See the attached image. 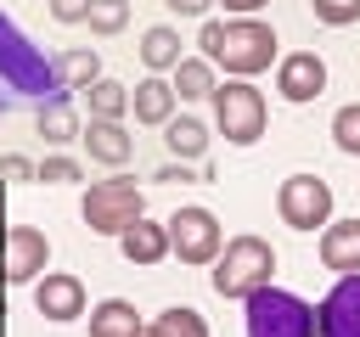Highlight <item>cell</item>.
Returning <instances> with one entry per match:
<instances>
[{"mask_svg": "<svg viewBox=\"0 0 360 337\" xmlns=\"http://www.w3.org/2000/svg\"><path fill=\"white\" fill-rule=\"evenodd\" d=\"M90 34H124L129 28V0H90Z\"/></svg>", "mask_w": 360, "mask_h": 337, "instance_id": "obj_25", "label": "cell"}, {"mask_svg": "<svg viewBox=\"0 0 360 337\" xmlns=\"http://www.w3.org/2000/svg\"><path fill=\"white\" fill-rule=\"evenodd\" d=\"M169 84H174L180 101H202V95H214V62L208 56H180L174 73H169Z\"/></svg>", "mask_w": 360, "mask_h": 337, "instance_id": "obj_20", "label": "cell"}, {"mask_svg": "<svg viewBox=\"0 0 360 337\" xmlns=\"http://www.w3.org/2000/svg\"><path fill=\"white\" fill-rule=\"evenodd\" d=\"M51 67H56V84H62L68 95L84 90L90 79H101V56H96V51H56Z\"/></svg>", "mask_w": 360, "mask_h": 337, "instance_id": "obj_22", "label": "cell"}, {"mask_svg": "<svg viewBox=\"0 0 360 337\" xmlns=\"http://www.w3.org/2000/svg\"><path fill=\"white\" fill-rule=\"evenodd\" d=\"M219 6H225V17H259L270 0H219Z\"/></svg>", "mask_w": 360, "mask_h": 337, "instance_id": "obj_32", "label": "cell"}, {"mask_svg": "<svg viewBox=\"0 0 360 337\" xmlns=\"http://www.w3.org/2000/svg\"><path fill=\"white\" fill-rule=\"evenodd\" d=\"M118 253L129 258V264H163L169 258V225H158V219H135V225H124L118 230Z\"/></svg>", "mask_w": 360, "mask_h": 337, "instance_id": "obj_15", "label": "cell"}, {"mask_svg": "<svg viewBox=\"0 0 360 337\" xmlns=\"http://www.w3.org/2000/svg\"><path fill=\"white\" fill-rule=\"evenodd\" d=\"M6 107H11V101H6V95H0V118H6Z\"/></svg>", "mask_w": 360, "mask_h": 337, "instance_id": "obj_34", "label": "cell"}, {"mask_svg": "<svg viewBox=\"0 0 360 337\" xmlns=\"http://www.w3.org/2000/svg\"><path fill=\"white\" fill-rule=\"evenodd\" d=\"M332 140H338V152L360 157V101H349V107L332 112Z\"/></svg>", "mask_w": 360, "mask_h": 337, "instance_id": "obj_26", "label": "cell"}, {"mask_svg": "<svg viewBox=\"0 0 360 337\" xmlns=\"http://www.w3.org/2000/svg\"><path fill=\"white\" fill-rule=\"evenodd\" d=\"M321 264L338 275H360V219H326L321 225Z\"/></svg>", "mask_w": 360, "mask_h": 337, "instance_id": "obj_13", "label": "cell"}, {"mask_svg": "<svg viewBox=\"0 0 360 337\" xmlns=\"http://www.w3.org/2000/svg\"><path fill=\"white\" fill-rule=\"evenodd\" d=\"M169 253L180 258V264H214V253L225 247V230H219V219L208 213V208H174L169 219Z\"/></svg>", "mask_w": 360, "mask_h": 337, "instance_id": "obj_8", "label": "cell"}, {"mask_svg": "<svg viewBox=\"0 0 360 337\" xmlns=\"http://www.w3.org/2000/svg\"><path fill=\"white\" fill-rule=\"evenodd\" d=\"M276 275V247L264 242V236H231L219 253H214V292L219 298H248V292H259L264 281Z\"/></svg>", "mask_w": 360, "mask_h": 337, "instance_id": "obj_4", "label": "cell"}, {"mask_svg": "<svg viewBox=\"0 0 360 337\" xmlns=\"http://www.w3.org/2000/svg\"><path fill=\"white\" fill-rule=\"evenodd\" d=\"M45 264H51V242H45V230H34V225H11V230H6V286H28V281H39Z\"/></svg>", "mask_w": 360, "mask_h": 337, "instance_id": "obj_9", "label": "cell"}, {"mask_svg": "<svg viewBox=\"0 0 360 337\" xmlns=\"http://www.w3.org/2000/svg\"><path fill=\"white\" fill-rule=\"evenodd\" d=\"M214 124L231 146H253L270 124V107H264V90H253V79H225L214 84Z\"/></svg>", "mask_w": 360, "mask_h": 337, "instance_id": "obj_5", "label": "cell"}, {"mask_svg": "<svg viewBox=\"0 0 360 337\" xmlns=\"http://www.w3.org/2000/svg\"><path fill=\"white\" fill-rule=\"evenodd\" d=\"M141 315H135V303L129 298H101L96 309H90V337H141Z\"/></svg>", "mask_w": 360, "mask_h": 337, "instance_id": "obj_18", "label": "cell"}, {"mask_svg": "<svg viewBox=\"0 0 360 337\" xmlns=\"http://www.w3.org/2000/svg\"><path fill=\"white\" fill-rule=\"evenodd\" d=\"M158 180H169V185H180V180H191V168H186V163H163V168H158Z\"/></svg>", "mask_w": 360, "mask_h": 337, "instance_id": "obj_33", "label": "cell"}, {"mask_svg": "<svg viewBox=\"0 0 360 337\" xmlns=\"http://www.w3.org/2000/svg\"><path fill=\"white\" fill-rule=\"evenodd\" d=\"M163 140H169V152H174L180 163H202V152H208V124H202V118H169V124H163Z\"/></svg>", "mask_w": 360, "mask_h": 337, "instance_id": "obj_21", "label": "cell"}, {"mask_svg": "<svg viewBox=\"0 0 360 337\" xmlns=\"http://www.w3.org/2000/svg\"><path fill=\"white\" fill-rule=\"evenodd\" d=\"M197 45H202V56L214 62V67H225L231 79H253V73H264L270 62H276V28L270 22H259V17H208L202 22V34H197Z\"/></svg>", "mask_w": 360, "mask_h": 337, "instance_id": "obj_1", "label": "cell"}, {"mask_svg": "<svg viewBox=\"0 0 360 337\" xmlns=\"http://www.w3.org/2000/svg\"><path fill=\"white\" fill-rule=\"evenodd\" d=\"M79 146H84L96 163H107V168L129 163V152H135V140H129L124 118H90V124H84V135H79Z\"/></svg>", "mask_w": 360, "mask_h": 337, "instance_id": "obj_14", "label": "cell"}, {"mask_svg": "<svg viewBox=\"0 0 360 337\" xmlns=\"http://www.w3.org/2000/svg\"><path fill=\"white\" fill-rule=\"evenodd\" d=\"M276 213L292 230H321L332 219V185L321 174H287L276 185Z\"/></svg>", "mask_w": 360, "mask_h": 337, "instance_id": "obj_7", "label": "cell"}, {"mask_svg": "<svg viewBox=\"0 0 360 337\" xmlns=\"http://www.w3.org/2000/svg\"><path fill=\"white\" fill-rule=\"evenodd\" d=\"M34 309H39L45 320H56V326L79 320V315H84V281H79V275H62V270H45V275L34 281Z\"/></svg>", "mask_w": 360, "mask_h": 337, "instance_id": "obj_11", "label": "cell"}, {"mask_svg": "<svg viewBox=\"0 0 360 337\" xmlns=\"http://www.w3.org/2000/svg\"><path fill=\"white\" fill-rule=\"evenodd\" d=\"M321 337H360V275H338V286L315 303Z\"/></svg>", "mask_w": 360, "mask_h": 337, "instance_id": "obj_12", "label": "cell"}, {"mask_svg": "<svg viewBox=\"0 0 360 337\" xmlns=\"http://www.w3.org/2000/svg\"><path fill=\"white\" fill-rule=\"evenodd\" d=\"M242 320H248V337H321V320H315V303H304L298 292L264 281L259 292L242 298Z\"/></svg>", "mask_w": 360, "mask_h": 337, "instance_id": "obj_3", "label": "cell"}, {"mask_svg": "<svg viewBox=\"0 0 360 337\" xmlns=\"http://www.w3.org/2000/svg\"><path fill=\"white\" fill-rule=\"evenodd\" d=\"M315 6V17L326 22V28H349V22H360V0H309Z\"/></svg>", "mask_w": 360, "mask_h": 337, "instance_id": "obj_28", "label": "cell"}, {"mask_svg": "<svg viewBox=\"0 0 360 337\" xmlns=\"http://www.w3.org/2000/svg\"><path fill=\"white\" fill-rule=\"evenodd\" d=\"M141 62H146V73H174V62H180V34H174L169 22H152V28L141 34Z\"/></svg>", "mask_w": 360, "mask_h": 337, "instance_id": "obj_19", "label": "cell"}, {"mask_svg": "<svg viewBox=\"0 0 360 337\" xmlns=\"http://www.w3.org/2000/svg\"><path fill=\"white\" fill-rule=\"evenodd\" d=\"M51 17L56 22H84L90 17V0H51Z\"/></svg>", "mask_w": 360, "mask_h": 337, "instance_id": "obj_30", "label": "cell"}, {"mask_svg": "<svg viewBox=\"0 0 360 337\" xmlns=\"http://www.w3.org/2000/svg\"><path fill=\"white\" fill-rule=\"evenodd\" d=\"M174 101H180V95H174V84H169L163 73H146V79L129 90V112H135V124H158V129H163V124L174 118Z\"/></svg>", "mask_w": 360, "mask_h": 337, "instance_id": "obj_16", "label": "cell"}, {"mask_svg": "<svg viewBox=\"0 0 360 337\" xmlns=\"http://www.w3.org/2000/svg\"><path fill=\"white\" fill-rule=\"evenodd\" d=\"M163 6H169L174 17H208V6H214V0H163Z\"/></svg>", "mask_w": 360, "mask_h": 337, "instance_id": "obj_31", "label": "cell"}, {"mask_svg": "<svg viewBox=\"0 0 360 337\" xmlns=\"http://www.w3.org/2000/svg\"><path fill=\"white\" fill-rule=\"evenodd\" d=\"M39 180H45V185H73V180H84V168H79V157L51 152V157L39 163Z\"/></svg>", "mask_w": 360, "mask_h": 337, "instance_id": "obj_27", "label": "cell"}, {"mask_svg": "<svg viewBox=\"0 0 360 337\" xmlns=\"http://www.w3.org/2000/svg\"><path fill=\"white\" fill-rule=\"evenodd\" d=\"M79 213H84V225H90L96 236H118L124 225H135V219L146 213V197H141L135 180H96V185L84 191Z\"/></svg>", "mask_w": 360, "mask_h": 337, "instance_id": "obj_6", "label": "cell"}, {"mask_svg": "<svg viewBox=\"0 0 360 337\" xmlns=\"http://www.w3.org/2000/svg\"><path fill=\"white\" fill-rule=\"evenodd\" d=\"M79 95H84L90 118H124V112H129V84H118V79H107V73L90 79Z\"/></svg>", "mask_w": 360, "mask_h": 337, "instance_id": "obj_23", "label": "cell"}, {"mask_svg": "<svg viewBox=\"0 0 360 337\" xmlns=\"http://www.w3.org/2000/svg\"><path fill=\"white\" fill-rule=\"evenodd\" d=\"M0 90H11V95H34V107L45 101V95H62V84H56V67H51V56L0 11Z\"/></svg>", "mask_w": 360, "mask_h": 337, "instance_id": "obj_2", "label": "cell"}, {"mask_svg": "<svg viewBox=\"0 0 360 337\" xmlns=\"http://www.w3.org/2000/svg\"><path fill=\"white\" fill-rule=\"evenodd\" d=\"M28 180H39V163L22 157V152H6L0 157V185H28Z\"/></svg>", "mask_w": 360, "mask_h": 337, "instance_id": "obj_29", "label": "cell"}, {"mask_svg": "<svg viewBox=\"0 0 360 337\" xmlns=\"http://www.w3.org/2000/svg\"><path fill=\"white\" fill-rule=\"evenodd\" d=\"M321 90H326V62H321L315 51H292V56H276V95H281V101L304 107V101H315Z\"/></svg>", "mask_w": 360, "mask_h": 337, "instance_id": "obj_10", "label": "cell"}, {"mask_svg": "<svg viewBox=\"0 0 360 337\" xmlns=\"http://www.w3.org/2000/svg\"><path fill=\"white\" fill-rule=\"evenodd\" d=\"M34 129H39L51 146H68V140L84 135V118L73 112V95L62 90V95H45V101L34 107Z\"/></svg>", "mask_w": 360, "mask_h": 337, "instance_id": "obj_17", "label": "cell"}, {"mask_svg": "<svg viewBox=\"0 0 360 337\" xmlns=\"http://www.w3.org/2000/svg\"><path fill=\"white\" fill-rule=\"evenodd\" d=\"M141 337H208V320H202L197 309L174 303V309H163L152 326H141Z\"/></svg>", "mask_w": 360, "mask_h": 337, "instance_id": "obj_24", "label": "cell"}]
</instances>
